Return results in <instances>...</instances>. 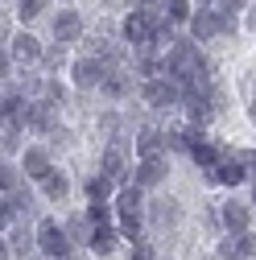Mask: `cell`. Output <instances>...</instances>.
<instances>
[{"mask_svg":"<svg viewBox=\"0 0 256 260\" xmlns=\"http://www.w3.org/2000/svg\"><path fill=\"white\" fill-rule=\"evenodd\" d=\"M195 5H215V0H195Z\"/></svg>","mask_w":256,"mask_h":260,"instance_id":"cell-43","label":"cell"},{"mask_svg":"<svg viewBox=\"0 0 256 260\" xmlns=\"http://www.w3.org/2000/svg\"><path fill=\"white\" fill-rule=\"evenodd\" d=\"M120 34H124V46H128V50H145V46H149V34H153V21H149V13H145V9L124 13Z\"/></svg>","mask_w":256,"mask_h":260,"instance_id":"cell-5","label":"cell"},{"mask_svg":"<svg viewBox=\"0 0 256 260\" xmlns=\"http://www.w3.org/2000/svg\"><path fill=\"white\" fill-rule=\"evenodd\" d=\"M133 149H137L141 161H145V157H157V153H166V133H162V128H141L137 141H133Z\"/></svg>","mask_w":256,"mask_h":260,"instance_id":"cell-20","label":"cell"},{"mask_svg":"<svg viewBox=\"0 0 256 260\" xmlns=\"http://www.w3.org/2000/svg\"><path fill=\"white\" fill-rule=\"evenodd\" d=\"M0 38H9V21L5 17H0Z\"/></svg>","mask_w":256,"mask_h":260,"instance_id":"cell-40","label":"cell"},{"mask_svg":"<svg viewBox=\"0 0 256 260\" xmlns=\"http://www.w3.org/2000/svg\"><path fill=\"white\" fill-rule=\"evenodd\" d=\"M252 178H256V153H252Z\"/></svg>","mask_w":256,"mask_h":260,"instance_id":"cell-42","label":"cell"},{"mask_svg":"<svg viewBox=\"0 0 256 260\" xmlns=\"http://www.w3.org/2000/svg\"><path fill=\"white\" fill-rule=\"evenodd\" d=\"M104 75H108V67H104L100 58H91V54H83V58H75V62H71V83H75L79 91L100 87V83H104Z\"/></svg>","mask_w":256,"mask_h":260,"instance_id":"cell-7","label":"cell"},{"mask_svg":"<svg viewBox=\"0 0 256 260\" xmlns=\"http://www.w3.org/2000/svg\"><path fill=\"white\" fill-rule=\"evenodd\" d=\"M182 112H186L190 124H199V128H207V124L219 116L211 91H199V87H182Z\"/></svg>","mask_w":256,"mask_h":260,"instance_id":"cell-3","label":"cell"},{"mask_svg":"<svg viewBox=\"0 0 256 260\" xmlns=\"http://www.w3.org/2000/svg\"><path fill=\"white\" fill-rule=\"evenodd\" d=\"M42 67H46V71H58V67H67V46H62V42H54L50 50H42Z\"/></svg>","mask_w":256,"mask_h":260,"instance_id":"cell-30","label":"cell"},{"mask_svg":"<svg viewBox=\"0 0 256 260\" xmlns=\"http://www.w3.org/2000/svg\"><path fill=\"white\" fill-rule=\"evenodd\" d=\"M83 190H87V199H100V203H112L120 186H116V182H112V178H108V174L100 170V174H91V178H87V186H83Z\"/></svg>","mask_w":256,"mask_h":260,"instance_id":"cell-24","label":"cell"},{"mask_svg":"<svg viewBox=\"0 0 256 260\" xmlns=\"http://www.w3.org/2000/svg\"><path fill=\"white\" fill-rule=\"evenodd\" d=\"M116 240H120V227H112V223H95L87 248H91L95 256H112V252H116Z\"/></svg>","mask_w":256,"mask_h":260,"instance_id":"cell-19","label":"cell"},{"mask_svg":"<svg viewBox=\"0 0 256 260\" xmlns=\"http://www.w3.org/2000/svg\"><path fill=\"white\" fill-rule=\"evenodd\" d=\"M46 9H50V0H17V17H21V25L38 21Z\"/></svg>","mask_w":256,"mask_h":260,"instance_id":"cell-28","label":"cell"},{"mask_svg":"<svg viewBox=\"0 0 256 260\" xmlns=\"http://www.w3.org/2000/svg\"><path fill=\"white\" fill-rule=\"evenodd\" d=\"M248 190H252V211H256V178H248Z\"/></svg>","mask_w":256,"mask_h":260,"instance_id":"cell-39","label":"cell"},{"mask_svg":"<svg viewBox=\"0 0 256 260\" xmlns=\"http://www.w3.org/2000/svg\"><path fill=\"white\" fill-rule=\"evenodd\" d=\"M133 260H157V256H153V244H149V240H137V244H133Z\"/></svg>","mask_w":256,"mask_h":260,"instance_id":"cell-34","label":"cell"},{"mask_svg":"<svg viewBox=\"0 0 256 260\" xmlns=\"http://www.w3.org/2000/svg\"><path fill=\"white\" fill-rule=\"evenodd\" d=\"M112 207H116V215H145V190H141L137 182H124V186L116 190Z\"/></svg>","mask_w":256,"mask_h":260,"instance_id":"cell-17","label":"cell"},{"mask_svg":"<svg viewBox=\"0 0 256 260\" xmlns=\"http://www.w3.org/2000/svg\"><path fill=\"white\" fill-rule=\"evenodd\" d=\"M87 219H91V227H95V223H112V203L87 199Z\"/></svg>","mask_w":256,"mask_h":260,"instance_id":"cell-31","label":"cell"},{"mask_svg":"<svg viewBox=\"0 0 256 260\" xmlns=\"http://www.w3.org/2000/svg\"><path fill=\"white\" fill-rule=\"evenodd\" d=\"M207 178H211L215 186H244V182L252 178V166H248V161H244V157L232 149V153L223 157V161H219V166H215Z\"/></svg>","mask_w":256,"mask_h":260,"instance_id":"cell-4","label":"cell"},{"mask_svg":"<svg viewBox=\"0 0 256 260\" xmlns=\"http://www.w3.org/2000/svg\"><path fill=\"white\" fill-rule=\"evenodd\" d=\"M170 178V157L166 153H157V157H145L141 166L133 170V182L141 186V190H153V186H162Z\"/></svg>","mask_w":256,"mask_h":260,"instance_id":"cell-9","label":"cell"},{"mask_svg":"<svg viewBox=\"0 0 256 260\" xmlns=\"http://www.w3.org/2000/svg\"><path fill=\"white\" fill-rule=\"evenodd\" d=\"M50 170H54V166H50V149H42V145L25 149V157H21V174H25L29 182H42Z\"/></svg>","mask_w":256,"mask_h":260,"instance_id":"cell-18","label":"cell"},{"mask_svg":"<svg viewBox=\"0 0 256 260\" xmlns=\"http://www.w3.org/2000/svg\"><path fill=\"white\" fill-rule=\"evenodd\" d=\"M256 256V236L252 232H228L219 240V260H252Z\"/></svg>","mask_w":256,"mask_h":260,"instance_id":"cell-12","label":"cell"},{"mask_svg":"<svg viewBox=\"0 0 256 260\" xmlns=\"http://www.w3.org/2000/svg\"><path fill=\"white\" fill-rule=\"evenodd\" d=\"M244 5H252V0H244Z\"/></svg>","mask_w":256,"mask_h":260,"instance_id":"cell-44","label":"cell"},{"mask_svg":"<svg viewBox=\"0 0 256 260\" xmlns=\"http://www.w3.org/2000/svg\"><path fill=\"white\" fill-rule=\"evenodd\" d=\"M182 219V207L174 203V199H157L153 207H149V223L153 227H174Z\"/></svg>","mask_w":256,"mask_h":260,"instance_id":"cell-22","label":"cell"},{"mask_svg":"<svg viewBox=\"0 0 256 260\" xmlns=\"http://www.w3.org/2000/svg\"><path fill=\"white\" fill-rule=\"evenodd\" d=\"M116 186H124V182H133V170H128V153H124V137H116L108 149H104V166H100Z\"/></svg>","mask_w":256,"mask_h":260,"instance_id":"cell-8","label":"cell"},{"mask_svg":"<svg viewBox=\"0 0 256 260\" xmlns=\"http://www.w3.org/2000/svg\"><path fill=\"white\" fill-rule=\"evenodd\" d=\"M21 182H25V178H21V166H13V161L0 157V194H13Z\"/></svg>","mask_w":256,"mask_h":260,"instance_id":"cell-26","label":"cell"},{"mask_svg":"<svg viewBox=\"0 0 256 260\" xmlns=\"http://www.w3.org/2000/svg\"><path fill=\"white\" fill-rule=\"evenodd\" d=\"M240 25H244V29H248V34L256 38V9H252V5H248V9L240 13Z\"/></svg>","mask_w":256,"mask_h":260,"instance_id":"cell-35","label":"cell"},{"mask_svg":"<svg viewBox=\"0 0 256 260\" xmlns=\"http://www.w3.org/2000/svg\"><path fill=\"white\" fill-rule=\"evenodd\" d=\"M42 50H46V46L29 34V29H21V34L9 38V58L17 62V67H38V62H42Z\"/></svg>","mask_w":256,"mask_h":260,"instance_id":"cell-6","label":"cell"},{"mask_svg":"<svg viewBox=\"0 0 256 260\" xmlns=\"http://www.w3.org/2000/svg\"><path fill=\"white\" fill-rule=\"evenodd\" d=\"M228 153H232V149H228V145H223V141H199V145H195V149H190L186 157H190V161H195V166H199L203 174H211V170H215V166H219V161H223V157H228Z\"/></svg>","mask_w":256,"mask_h":260,"instance_id":"cell-13","label":"cell"},{"mask_svg":"<svg viewBox=\"0 0 256 260\" xmlns=\"http://www.w3.org/2000/svg\"><path fill=\"white\" fill-rule=\"evenodd\" d=\"M9 252H13V256H34V252H38V236L29 232L21 219L9 227Z\"/></svg>","mask_w":256,"mask_h":260,"instance_id":"cell-21","label":"cell"},{"mask_svg":"<svg viewBox=\"0 0 256 260\" xmlns=\"http://www.w3.org/2000/svg\"><path fill=\"white\" fill-rule=\"evenodd\" d=\"M34 236H38V252L42 256H54V260H71V236H67V227H62L58 219H42L34 227Z\"/></svg>","mask_w":256,"mask_h":260,"instance_id":"cell-2","label":"cell"},{"mask_svg":"<svg viewBox=\"0 0 256 260\" xmlns=\"http://www.w3.org/2000/svg\"><path fill=\"white\" fill-rule=\"evenodd\" d=\"M100 91L108 95V100H116V104H120V100H128V95L137 91V79L128 75L124 67H116V71H108V75H104V83H100Z\"/></svg>","mask_w":256,"mask_h":260,"instance_id":"cell-16","label":"cell"},{"mask_svg":"<svg viewBox=\"0 0 256 260\" xmlns=\"http://www.w3.org/2000/svg\"><path fill=\"white\" fill-rule=\"evenodd\" d=\"M9 71H13V58H9V50H0V83L9 79Z\"/></svg>","mask_w":256,"mask_h":260,"instance_id":"cell-36","label":"cell"},{"mask_svg":"<svg viewBox=\"0 0 256 260\" xmlns=\"http://www.w3.org/2000/svg\"><path fill=\"white\" fill-rule=\"evenodd\" d=\"M79 38H83V17L75 9H58V17H54V42L75 46Z\"/></svg>","mask_w":256,"mask_h":260,"instance_id":"cell-15","label":"cell"},{"mask_svg":"<svg viewBox=\"0 0 256 260\" xmlns=\"http://www.w3.org/2000/svg\"><path fill=\"white\" fill-rule=\"evenodd\" d=\"M62 227H67V236H71V244H91V219L87 215H79V219H71V223H62Z\"/></svg>","mask_w":256,"mask_h":260,"instance_id":"cell-27","label":"cell"},{"mask_svg":"<svg viewBox=\"0 0 256 260\" xmlns=\"http://www.w3.org/2000/svg\"><path fill=\"white\" fill-rule=\"evenodd\" d=\"M13 252H9V244H5V236H0V260H9Z\"/></svg>","mask_w":256,"mask_h":260,"instance_id":"cell-38","label":"cell"},{"mask_svg":"<svg viewBox=\"0 0 256 260\" xmlns=\"http://www.w3.org/2000/svg\"><path fill=\"white\" fill-rule=\"evenodd\" d=\"M141 9H157V5H166V0H137Z\"/></svg>","mask_w":256,"mask_h":260,"instance_id":"cell-37","label":"cell"},{"mask_svg":"<svg viewBox=\"0 0 256 260\" xmlns=\"http://www.w3.org/2000/svg\"><path fill=\"white\" fill-rule=\"evenodd\" d=\"M13 223H17L13 203H9V194H0V232H5V227H13Z\"/></svg>","mask_w":256,"mask_h":260,"instance_id":"cell-33","label":"cell"},{"mask_svg":"<svg viewBox=\"0 0 256 260\" xmlns=\"http://www.w3.org/2000/svg\"><path fill=\"white\" fill-rule=\"evenodd\" d=\"M190 38H195L199 46L203 42H215L219 38V13L211 9V5H195V13H190Z\"/></svg>","mask_w":256,"mask_h":260,"instance_id":"cell-11","label":"cell"},{"mask_svg":"<svg viewBox=\"0 0 256 260\" xmlns=\"http://www.w3.org/2000/svg\"><path fill=\"white\" fill-rule=\"evenodd\" d=\"M116 227H120V236H124L128 244L145 240V215H116Z\"/></svg>","mask_w":256,"mask_h":260,"instance_id":"cell-25","label":"cell"},{"mask_svg":"<svg viewBox=\"0 0 256 260\" xmlns=\"http://www.w3.org/2000/svg\"><path fill=\"white\" fill-rule=\"evenodd\" d=\"M141 100H145V108H153V112H170V108H182V83H174L170 75L145 79V83H141Z\"/></svg>","mask_w":256,"mask_h":260,"instance_id":"cell-1","label":"cell"},{"mask_svg":"<svg viewBox=\"0 0 256 260\" xmlns=\"http://www.w3.org/2000/svg\"><path fill=\"white\" fill-rule=\"evenodd\" d=\"M42 100H50V104L58 108L62 100H67V87H62L58 79H46V87H42Z\"/></svg>","mask_w":256,"mask_h":260,"instance_id":"cell-32","label":"cell"},{"mask_svg":"<svg viewBox=\"0 0 256 260\" xmlns=\"http://www.w3.org/2000/svg\"><path fill=\"white\" fill-rule=\"evenodd\" d=\"M190 13H195V0H166V17H170L174 25H186Z\"/></svg>","mask_w":256,"mask_h":260,"instance_id":"cell-29","label":"cell"},{"mask_svg":"<svg viewBox=\"0 0 256 260\" xmlns=\"http://www.w3.org/2000/svg\"><path fill=\"white\" fill-rule=\"evenodd\" d=\"M248 116H252V124H256V100H252V108H248Z\"/></svg>","mask_w":256,"mask_h":260,"instance_id":"cell-41","label":"cell"},{"mask_svg":"<svg viewBox=\"0 0 256 260\" xmlns=\"http://www.w3.org/2000/svg\"><path fill=\"white\" fill-rule=\"evenodd\" d=\"M87 54H91V58H100V62H104L108 71L124 67V42H112V38H104V34L87 42Z\"/></svg>","mask_w":256,"mask_h":260,"instance_id":"cell-14","label":"cell"},{"mask_svg":"<svg viewBox=\"0 0 256 260\" xmlns=\"http://www.w3.org/2000/svg\"><path fill=\"white\" fill-rule=\"evenodd\" d=\"M219 227L223 232H248V223H252V203H240V199H223V207L215 211Z\"/></svg>","mask_w":256,"mask_h":260,"instance_id":"cell-10","label":"cell"},{"mask_svg":"<svg viewBox=\"0 0 256 260\" xmlns=\"http://www.w3.org/2000/svg\"><path fill=\"white\" fill-rule=\"evenodd\" d=\"M38 186H42V194H46L50 203H62V199L71 194V178L62 174V170H50V174H46V178H42Z\"/></svg>","mask_w":256,"mask_h":260,"instance_id":"cell-23","label":"cell"}]
</instances>
